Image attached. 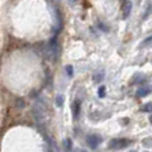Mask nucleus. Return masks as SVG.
I'll return each mask as SVG.
<instances>
[{"mask_svg":"<svg viewBox=\"0 0 152 152\" xmlns=\"http://www.w3.org/2000/svg\"><path fill=\"white\" fill-rule=\"evenodd\" d=\"M130 144V141L127 138H114L109 143V149L111 150H121Z\"/></svg>","mask_w":152,"mask_h":152,"instance_id":"nucleus-1","label":"nucleus"},{"mask_svg":"<svg viewBox=\"0 0 152 152\" xmlns=\"http://www.w3.org/2000/svg\"><path fill=\"white\" fill-rule=\"evenodd\" d=\"M33 112H34V117H36V119L38 120L39 122H42L45 120V110H44V107L42 105H40L39 103H37L34 107H33Z\"/></svg>","mask_w":152,"mask_h":152,"instance_id":"nucleus-2","label":"nucleus"},{"mask_svg":"<svg viewBox=\"0 0 152 152\" xmlns=\"http://www.w3.org/2000/svg\"><path fill=\"white\" fill-rule=\"evenodd\" d=\"M101 141H102V138L97 136V135H95V134L87 136V143H88V146L91 149H96L99 143H101Z\"/></svg>","mask_w":152,"mask_h":152,"instance_id":"nucleus-3","label":"nucleus"},{"mask_svg":"<svg viewBox=\"0 0 152 152\" xmlns=\"http://www.w3.org/2000/svg\"><path fill=\"white\" fill-rule=\"evenodd\" d=\"M132 7H133L132 2H130L129 0H126L125 4H124V7H122V10H124V17L129 16L130 12H132Z\"/></svg>","mask_w":152,"mask_h":152,"instance_id":"nucleus-4","label":"nucleus"},{"mask_svg":"<svg viewBox=\"0 0 152 152\" xmlns=\"http://www.w3.org/2000/svg\"><path fill=\"white\" fill-rule=\"evenodd\" d=\"M150 94V88H148V87H143V88H138L136 91V95L138 97H144L146 95H149Z\"/></svg>","mask_w":152,"mask_h":152,"instance_id":"nucleus-5","label":"nucleus"},{"mask_svg":"<svg viewBox=\"0 0 152 152\" xmlns=\"http://www.w3.org/2000/svg\"><path fill=\"white\" fill-rule=\"evenodd\" d=\"M73 114H75V118H78V115H79V111H80V102L79 101H76L75 102V104H73Z\"/></svg>","mask_w":152,"mask_h":152,"instance_id":"nucleus-6","label":"nucleus"},{"mask_svg":"<svg viewBox=\"0 0 152 152\" xmlns=\"http://www.w3.org/2000/svg\"><path fill=\"white\" fill-rule=\"evenodd\" d=\"M63 103H64V97L62 96V95H58L57 97H56V105L58 107H63Z\"/></svg>","mask_w":152,"mask_h":152,"instance_id":"nucleus-7","label":"nucleus"},{"mask_svg":"<svg viewBox=\"0 0 152 152\" xmlns=\"http://www.w3.org/2000/svg\"><path fill=\"white\" fill-rule=\"evenodd\" d=\"M99 96L101 99H104L105 97V87L104 86H101L99 88Z\"/></svg>","mask_w":152,"mask_h":152,"instance_id":"nucleus-8","label":"nucleus"},{"mask_svg":"<svg viewBox=\"0 0 152 152\" xmlns=\"http://www.w3.org/2000/svg\"><path fill=\"white\" fill-rule=\"evenodd\" d=\"M142 111H144V112H150V111H151V103L144 104L143 107H142Z\"/></svg>","mask_w":152,"mask_h":152,"instance_id":"nucleus-9","label":"nucleus"},{"mask_svg":"<svg viewBox=\"0 0 152 152\" xmlns=\"http://www.w3.org/2000/svg\"><path fill=\"white\" fill-rule=\"evenodd\" d=\"M66 73H68L69 77H71L73 75V68H72V65H68L66 66Z\"/></svg>","mask_w":152,"mask_h":152,"instance_id":"nucleus-10","label":"nucleus"},{"mask_svg":"<svg viewBox=\"0 0 152 152\" xmlns=\"http://www.w3.org/2000/svg\"><path fill=\"white\" fill-rule=\"evenodd\" d=\"M151 44V37H149V38H146V40L143 41V44H142V47H144V46H149Z\"/></svg>","mask_w":152,"mask_h":152,"instance_id":"nucleus-11","label":"nucleus"},{"mask_svg":"<svg viewBox=\"0 0 152 152\" xmlns=\"http://www.w3.org/2000/svg\"><path fill=\"white\" fill-rule=\"evenodd\" d=\"M143 142H146V146H151V143H150V142H151V138H150V137H149V138H146V141H143Z\"/></svg>","mask_w":152,"mask_h":152,"instance_id":"nucleus-12","label":"nucleus"},{"mask_svg":"<svg viewBox=\"0 0 152 152\" xmlns=\"http://www.w3.org/2000/svg\"><path fill=\"white\" fill-rule=\"evenodd\" d=\"M69 1H70V2H72V4H75V2H77L78 0H69Z\"/></svg>","mask_w":152,"mask_h":152,"instance_id":"nucleus-13","label":"nucleus"}]
</instances>
